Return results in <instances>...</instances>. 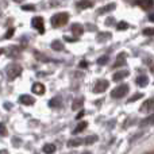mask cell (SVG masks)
I'll return each mask as SVG.
<instances>
[{
  "mask_svg": "<svg viewBox=\"0 0 154 154\" xmlns=\"http://www.w3.org/2000/svg\"><path fill=\"white\" fill-rule=\"evenodd\" d=\"M31 91L35 95H43V93H45V85L41 84V82H35V84L32 85Z\"/></svg>",
  "mask_w": 154,
  "mask_h": 154,
  "instance_id": "9",
  "label": "cell"
},
{
  "mask_svg": "<svg viewBox=\"0 0 154 154\" xmlns=\"http://www.w3.org/2000/svg\"><path fill=\"white\" fill-rule=\"evenodd\" d=\"M139 125H141V127H145V126H149V125H154V115H150V116L145 118Z\"/></svg>",
  "mask_w": 154,
  "mask_h": 154,
  "instance_id": "21",
  "label": "cell"
},
{
  "mask_svg": "<svg viewBox=\"0 0 154 154\" xmlns=\"http://www.w3.org/2000/svg\"><path fill=\"white\" fill-rule=\"evenodd\" d=\"M14 32H15V30H14V29H10V30L7 31V34H5V38H11V37L14 35Z\"/></svg>",
  "mask_w": 154,
  "mask_h": 154,
  "instance_id": "31",
  "label": "cell"
},
{
  "mask_svg": "<svg viewBox=\"0 0 154 154\" xmlns=\"http://www.w3.org/2000/svg\"><path fill=\"white\" fill-rule=\"evenodd\" d=\"M112 19H114V18H108V20H107V24H111L112 23Z\"/></svg>",
  "mask_w": 154,
  "mask_h": 154,
  "instance_id": "39",
  "label": "cell"
},
{
  "mask_svg": "<svg viewBox=\"0 0 154 154\" xmlns=\"http://www.w3.org/2000/svg\"><path fill=\"white\" fill-rule=\"evenodd\" d=\"M70 30H72V32L77 37H80V35L82 34V31H84V27H82V24L80 23H73L72 26H70Z\"/></svg>",
  "mask_w": 154,
  "mask_h": 154,
  "instance_id": "11",
  "label": "cell"
},
{
  "mask_svg": "<svg viewBox=\"0 0 154 154\" xmlns=\"http://www.w3.org/2000/svg\"><path fill=\"white\" fill-rule=\"evenodd\" d=\"M137 4H138L141 8H143V10H149V8H153L154 0H138Z\"/></svg>",
  "mask_w": 154,
  "mask_h": 154,
  "instance_id": "8",
  "label": "cell"
},
{
  "mask_svg": "<svg viewBox=\"0 0 154 154\" xmlns=\"http://www.w3.org/2000/svg\"><path fill=\"white\" fill-rule=\"evenodd\" d=\"M126 64V53H119L116 57V62L114 64V68H119Z\"/></svg>",
  "mask_w": 154,
  "mask_h": 154,
  "instance_id": "14",
  "label": "cell"
},
{
  "mask_svg": "<svg viewBox=\"0 0 154 154\" xmlns=\"http://www.w3.org/2000/svg\"><path fill=\"white\" fill-rule=\"evenodd\" d=\"M0 154H8L7 150H0Z\"/></svg>",
  "mask_w": 154,
  "mask_h": 154,
  "instance_id": "41",
  "label": "cell"
},
{
  "mask_svg": "<svg viewBox=\"0 0 154 154\" xmlns=\"http://www.w3.org/2000/svg\"><path fill=\"white\" fill-rule=\"evenodd\" d=\"M85 27H87L89 31H95V30H96V26H92V24H89V23L85 24Z\"/></svg>",
  "mask_w": 154,
  "mask_h": 154,
  "instance_id": "32",
  "label": "cell"
},
{
  "mask_svg": "<svg viewBox=\"0 0 154 154\" xmlns=\"http://www.w3.org/2000/svg\"><path fill=\"white\" fill-rule=\"evenodd\" d=\"M108 87H109V82L107 81V80H99V81L95 84V87H93V92L101 93V92H104Z\"/></svg>",
  "mask_w": 154,
  "mask_h": 154,
  "instance_id": "4",
  "label": "cell"
},
{
  "mask_svg": "<svg viewBox=\"0 0 154 154\" xmlns=\"http://www.w3.org/2000/svg\"><path fill=\"white\" fill-rule=\"evenodd\" d=\"M96 141H97V135H89L84 139V143L85 145H92V143H95Z\"/></svg>",
  "mask_w": 154,
  "mask_h": 154,
  "instance_id": "24",
  "label": "cell"
},
{
  "mask_svg": "<svg viewBox=\"0 0 154 154\" xmlns=\"http://www.w3.org/2000/svg\"><path fill=\"white\" fill-rule=\"evenodd\" d=\"M22 73V66L19 64H10L5 68V75H7L8 80H15L16 77H19Z\"/></svg>",
  "mask_w": 154,
  "mask_h": 154,
  "instance_id": "2",
  "label": "cell"
},
{
  "mask_svg": "<svg viewBox=\"0 0 154 154\" xmlns=\"http://www.w3.org/2000/svg\"><path fill=\"white\" fill-rule=\"evenodd\" d=\"M128 89H130V88H128L127 84H122V85H119V87H116L115 89H112L111 96L114 99H122L128 93Z\"/></svg>",
  "mask_w": 154,
  "mask_h": 154,
  "instance_id": "3",
  "label": "cell"
},
{
  "mask_svg": "<svg viewBox=\"0 0 154 154\" xmlns=\"http://www.w3.org/2000/svg\"><path fill=\"white\" fill-rule=\"evenodd\" d=\"M51 49L57 51H61V50H64V43L61 41H53L51 42Z\"/></svg>",
  "mask_w": 154,
  "mask_h": 154,
  "instance_id": "20",
  "label": "cell"
},
{
  "mask_svg": "<svg viewBox=\"0 0 154 154\" xmlns=\"http://www.w3.org/2000/svg\"><path fill=\"white\" fill-rule=\"evenodd\" d=\"M142 97H143V93L138 92V93H135V95H134V96H131V97L128 99V103H133V101L139 100V99H142Z\"/></svg>",
  "mask_w": 154,
  "mask_h": 154,
  "instance_id": "26",
  "label": "cell"
},
{
  "mask_svg": "<svg viewBox=\"0 0 154 154\" xmlns=\"http://www.w3.org/2000/svg\"><path fill=\"white\" fill-rule=\"evenodd\" d=\"M84 116V111H81V112H79V115L76 116V119H81V118Z\"/></svg>",
  "mask_w": 154,
  "mask_h": 154,
  "instance_id": "36",
  "label": "cell"
},
{
  "mask_svg": "<svg viewBox=\"0 0 154 154\" xmlns=\"http://www.w3.org/2000/svg\"><path fill=\"white\" fill-rule=\"evenodd\" d=\"M19 101H20L22 104H24V106H32V104L35 103V99L30 95H22L20 97H19Z\"/></svg>",
  "mask_w": 154,
  "mask_h": 154,
  "instance_id": "7",
  "label": "cell"
},
{
  "mask_svg": "<svg viewBox=\"0 0 154 154\" xmlns=\"http://www.w3.org/2000/svg\"><path fill=\"white\" fill-rule=\"evenodd\" d=\"M152 70H153V72H154V66H153V68H152Z\"/></svg>",
  "mask_w": 154,
  "mask_h": 154,
  "instance_id": "44",
  "label": "cell"
},
{
  "mask_svg": "<svg viewBox=\"0 0 154 154\" xmlns=\"http://www.w3.org/2000/svg\"><path fill=\"white\" fill-rule=\"evenodd\" d=\"M87 126H88V123H87V122H81V123H79V125L76 126V128L73 130V134H79V133H81V131H84L85 128H87Z\"/></svg>",
  "mask_w": 154,
  "mask_h": 154,
  "instance_id": "22",
  "label": "cell"
},
{
  "mask_svg": "<svg viewBox=\"0 0 154 154\" xmlns=\"http://www.w3.org/2000/svg\"><path fill=\"white\" fill-rule=\"evenodd\" d=\"M91 7H93V2H91V0H80L77 3V8H80V10H87Z\"/></svg>",
  "mask_w": 154,
  "mask_h": 154,
  "instance_id": "13",
  "label": "cell"
},
{
  "mask_svg": "<svg viewBox=\"0 0 154 154\" xmlns=\"http://www.w3.org/2000/svg\"><path fill=\"white\" fill-rule=\"evenodd\" d=\"M146 154H154V152H150V153H146Z\"/></svg>",
  "mask_w": 154,
  "mask_h": 154,
  "instance_id": "43",
  "label": "cell"
},
{
  "mask_svg": "<svg viewBox=\"0 0 154 154\" xmlns=\"http://www.w3.org/2000/svg\"><path fill=\"white\" fill-rule=\"evenodd\" d=\"M116 29L120 30V31H122V30L128 29V23H126V22H119V23H118V26H116Z\"/></svg>",
  "mask_w": 154,
  "mask_h": 154,
  "instance_id": "28",
  "label": "cell"
},
{
  "mask_svg": "<svg viewBox=\"0 0 154 154\" xmlns=\"http://www.w3.org/2000/svg\"><path fill=\"white\" fill-rule=\"evenodd\" d=\"M149 20L154 22V12H153V14H150V15H149Z\"/></svg>",
  "mask_w": 154,
  "mask_h": 154,
  "instance_id": "38",
  "label": "cell"
},
{
  "mask_svg": "<svg viewBox=\"0 0 154 154\" xmlns=\"http://www.w3.org/2000/svg\"><path fill=\"white\" fill-rule=\"evenodd\" d=\"M42 152L45 154H53L56 152V146H54L53 143H46L45 146L42 147Z\"/></svg>",
  "mask_w": 154,
  "mask_h": 154,
  "instance_id": "18",
  "label": "cell"
},
{
  "mask_svg": "<svg viewBox=\"0 0 154 154\" xmlns=\"http://www.w3.org/2000/svg\"><path fill=\"white\" fill-rule=\"evenodd\" d=\"M0 135L2 137L7 135V127H5L4 123H0Z\"/></svg>",
  "mask_w": 154,
  "mask_h": 154,
  "instance_id": "29",
  "label": "cell"
},
{
  "mask_svg": "<svg viewBox=\"0 0 154 154\" xmlns=\"http://www.w3.org/2000/svg\"><path fill=\"white\" fill-rule=\"evenodd\" d=\"M88 65H87V62L85 61H81V64H80V68H87Z\"/></svg>",
  "mask_w": 154,
  "mask_h": 154,
  "instance_id": "37",
  "label": "cell"
},
{
  "mask_svg": "<svg viewBox=\"0 0 154 154\" xmlns=\"http://www.w3.org/2000/svg\"><path fill=\"white\" fill-rule=\"evenodd\" d=\"M84 143V139L82 138H75V139H70L68 142V146L69 147H76V146H80V145Z\"/></svg>",
  "mask_w": 154,
  "mask_h": 154,
  "instance_id": "19",
  "label": "cell"
},
{
  "mask_svg": "<svg viewBox=\"0 0 154 154\" xmlns=\"http://www.w3.org/2000/svg\"><path fill=\"white\" fill-rule=\"evenodd\" d=\"M143 35H147V37H153L154 35V27H146V29H143Z\"/></svg>",
  "mask_w": 154,
  "mask_h": 154,
  "instance_id": "25",
  "label": "cell"
},
{
  "mask_svg": "<svg viewBox=\"0 0 154 154\" xmlns=\"http://www.w3.org/2000/svg\"><path fill=\"white\" fill-rule=\"evenodd\" d=\"M31 24H32V27H35V29H37L38 31L41 32V34H43V32H45V26H43V18H41V16H35V18H32Z\"/></svg>",
  "mask_w": 154,
  "mask_h": 154,
  "instance_id": "5",
  "label": "cell"
},
{
  "mask_svg": "<svg viewBox=\"0 0 154 154\" xmlns=\"http://www.w3.org/2000/svg\"><path fill=\"white\" fill-rule=\"evenodd\" d=\"M126 3H128V4H137V2L138 0H125Z\"/></svg>",
  "mask_w": 154,
  "mask_h": 154,
  "instance_id": "35",
  "label": "cell"
},
{
  "mask_svg": "<svg viewBox=\"0 0 154 154\" xmlns=\"http://www.w3.org/2000/svg\"><path fill=\"white\" fill-rule=\"evenodd\" d=\"M64 39H65V41H68V42H76V41H79L77 38H70V37H65Z\"/></svg>",
  "mask_w": 154,
  "mask_h": 154,
  "instance_id": "34",
  "label": "cell"
},
{
  "mask_svg": "<svg viewBox=\"0 0 154 154\" xmlns=\"http://www.w3.org/2000/svg\"><path fill=\"white\" fill-rule=\"evenodd\" d=\"M108 60H109L108 56H101L100 58L97 60V64H99V65H106L107 62H108Z\"/></svg>",
  "mask_w": 154,
  "mask_h": 154,
  "instance_id": "27",
  "label": "cell"
},
{
  "mask_svg": "<svg viewBox=\"0 0 154 154\" xmlns=\"http://www.w3.org/2000/svg\"><path fill=\"white\" fill-rule=\"evenodd\" d=\"M23 11H34L35 10V5L34 4H26V5H23Z\"/></svg>",
  "mask_w": 154,
  "mask_h": 154,
  "instance_id": "30",
  "label": "cell"
},
{
  "mask_svg": "<svg viewBox=\"0 0 154 154\" xmlns=\"http://www.w3.org/2000/svg\"><path fill=\"white\" fill-rule=\"evenodd\" d=\"M111 32H100V34L96 37V41L97 42H106V41H109L111 39Z\"/></svg>",
  "mask_w": 154,
  "mask_h": 154,
  "instance_id": "17",
  "label": "cell"
},
{
  "mask_svg": "<svg viewBox=\"0 0 154 154\" xmlns=\"http://www.w3.org/2000/svg\"><path fill=\"white\" fill-rule=\"evenodd\" d=\"M135 82L139 85V87H146V85L149 84V79H147V76L141 75L135 79Z\"/></svg>",
  "mask_w": 154,
  "mask_h": 154,
  "instance_id": "15",
  "label": "cell"
},
{
  "mask_svg": "<svg viewBox=\"0 0 154 154\" xmlns=\"http://www.w3.org/2000/svg\"><path fill=\"white\" fill-rule=\"evenodd\" d=\"M141 111L142 112H152L154 111V99H147L141 107Z\"/></svg>",
  "mask_w": 154,
  "mask_h": 154,
  "instance_id": "6",
  "label": "cell"
},
{
  "mask_svg": "<svg viewBox=\"0 0 154 154\" xmlns=\"http://www.w3.org/2000/svg\"><path fill=\"white\" fill-rule=\"evenodd\" d=\"M82 104H84V99H77V100L73 101V104H72V109H79V108H81L82 107Z\"/></svg>",
  "mask_w": 154,
  "mask_h": 154,
  "instance_id": "23",
  "label": "cell"
},
{
  "mask_svg": "<svg viewBox=\"0 0 154 154\" xmlns=\"http://www.w3.org/2000/svg\"><path fill=\"white\" fill-rule=\"evenodd\" d=\"M5 108L10 109V108H11V104H10V103H5Z\"/></svg>",
  "mask_w": 154,
  "mask_h": 154,
  "instance_id": "40",
  "label": "cell"
},
{
  "mask_svg": "<svg viewBox=\"0 0 154 154\" xmlns=\"http://www.w3.org/2000/svg\"><path fill=\"white\" fill-rule=\"evenodd\" d=\"M12 145H14V146H19V145H20V139L14 138L12 139Z\"/></svg>",
  "mask_w": 154,
  "mask_h": 154,
  "instance_id": "33",
  "label": "cell"
},
{
  "mask_svg": "<svg viewBox=\"0 0 154 154\" xmlns=\"http://www.w3.org/2000/svg\"><path fill=\"white\" fill-rule=\"evenodd\" d=\"M115 8H116V4L115 3H109V4H107V5H104V7H101L100 10L97 11V14H108V12H111V11H114Z\"/></svg>",
  "mask_w": 154,
  "mask_h": 154,
  "instance_id": "10",
  "label": "cell"
},
{
  "mask_svg": "<svg viewBox=\"0 0 154 154\" xmlns=\"http://www.w3.org/2000/svg\"><path fill=\"white\" fill-rule=\"evenodd\" d=\"M4 53V49H0V54H3Z\"/></svg>",
  "mask_w": 154,
  "mask_h": 154,
  "instance_id": "42",
  "label": "cell"
},
{
  "mask_svg": "<svg viewBox=\"0 0 154 154\" xmlns=\"http://www.w3.org/2000/svg\"><path fill=\"white\" fill-rule=\"evenodd\" d=\"M127 76H128V70H119V72L114 73V76H112V80H114V81H120V80L126 79Z\"/></svg>",
  "mask_w": 154,
  "mask_h": 154,
  "instance_id": "12",
  "label": "cell"
},
{
  "mask_svg": "<svg viewBox=\"0 0 154 154\" xmlns=\"http://www.w3.org/2000/svg\"><path fill=\"white\" fill-rule=\"evenodd\" d=\"M69 20V14L68 12H58L56 15L51 16L50 22H51V26L53 27H61V26H65Z\"/></svg>",
  "mask_w": 154,
  "mask_h": 154,
  "instance_id": "1",
  "label": "cell"
},
{
  "mask_svg": "<svg viewBox=\"0 0 154 154\" xmlns=\"http://www.w3.org/2000/svg\"><path fill=\"white\" fill-rule=\"evenodd\" d=\"M49 106L51 107V108H58V107L62 106V100L60 96H56V97H53L50 101H49Z\"/></svg>",
  "mask_w": 154,
  "mask_h": 154,
  "instance_id": "16",
  "label": "cell"
}]
</instances>
